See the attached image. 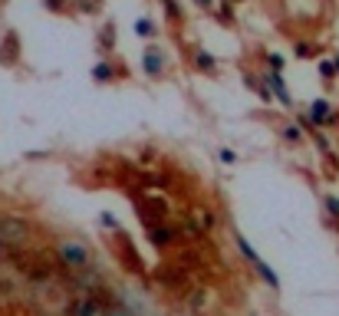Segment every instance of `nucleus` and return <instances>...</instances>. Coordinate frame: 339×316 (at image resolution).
I'll list each match as a JSON object with an SVG mask.
<instances>
[{
  "label": "nucleus",
  "instance_id": "nucleus-1",
  "mask_svg": "<svg viewBox=\"0 0 339 316\" xmlns=\"http://www.w3.org/2000/svg\"><path fill=\"white\" fill-rule=\"evenodd\" d=\"M56 261L66 267V270H93V254L86 250V244L76 241H59L56 244Z\"/></svg>",
  "mask_w": 339,
  "mask_h": 316
},
{
  "label": "nucleus",
  "instance_id": "nucleus-2",
  "mask_svg": "<svg viewBox=\"0 0 339 316\" xmlns=\"http://www.w3.org/2000/svg\"><path fill=\"white\" fill-rule=\"evenodd\" d=\"M0 237L7 241V247H20L30 241V224L23 217H0Z\"/></svg>",
  "mask_w": 339,
  "mask_h": 316
},
{
  "label": "nucleus",
  "instance_id": "nucleus-3",
  "mask_svg": "<svg viewBox=\"0 0 339 316\" xmlns=\"http://www.w3.org/2000/svg\"><path fill=\"white\" fill-rule=\"evenodd\" d=\"M234 244H237V250H240V254L247 257V264H251L254 270H257L260 277H264L267 283L273 286V290H280V277H276V273L270 270V267H267L264 261H260V257H257V250H254V247H251V244H247V241H244V237H240V234H234Z\"/></svg>",
  "mask_w": 339,
  "mask_h": 316
},
{
  "label": "nucleus",
  "instance_id": "nucleus-4",
  "mask_svg": "<svg viewBox=\"0 0 339 316\" xmlns=\"http://www.w3.org/2000/svg\"><path fill=\"white\" fill-rule=\"evenodd\" d=\"M69 316H106L102 297H79L69 303Z\"/></svg>",
  "mask_w": 339,
  "mask_h": 316
},
{
  "label": "nucleus",
  "instance_id": "nucleus-5",
  "mask_svg": "<svg viewBox=\"0 0 339 316\" xmlns=\"http://www.w3.org/2000/svg\"><path fill=\"white\" fill-rule=\"evenodd\" d=\"M148 237L155 247H168V244L178 241V227H171V224H151L148 227Z\"/></svg>",
  "mask_w": 339,
  "mask_h": 316
},
{
  "label": "nucleus",
  "instance_id": "nucleus-6",
  "mask_svg": "<svg viewBox=\"0 0 339 316\" xmlns=\"http://www.w3.org/2000/svg\"><path fill=\"white\" fill-rule=\"evenodd\" d=\"M191 214H195V224L204 231V234L218 231V214H214L211 208H204V205H201V208H195V211H191Z\"/></svg>",
  "mask_w": 339,
  "mask_h": 316
},
{
  "label": "nucleus",
  "instance_id": "nucleus-7",
  "mask_svg": "<svg viewBox=\"0 0 339 316\" xmlns=\"http://www.w3.org/2000/svg\"><path fill=\"white\" fill-rule=\"evenodd\" d=\"M207 300H211V290H207V286H198V290H191V293H188V300H184V303H188V310H191V313H204Z\"/></svg>",
  "mask_w": 339,
  "mask_h": 316
},
{
  "label": "nucleus",
  "instance_id": "nucleus-8",
  "mask_svg": "<svg viewBox=\"0 0 339 316\" xmlns=\"http://www.w3.org/2000/svg\"><path fill=\"white\" fill-rule=\"evenodd\" d=\"M158 280H162L165 286H175V290H184V286H188V277H184L181 270H158Z\"/></svg>",
  "mask_w": 339,
  "mask_h": 316
},
{
  "label": "nucleus",
  "instance_id": "nucleus-9",
  "mask_svg": "<svg viewBox=\"0 0 339 316\" xmlns=\"http://www.w3.org/2000/svg\"><path fill=\"white\" fill-rule=\"evenodd\" d=\"M145 73H148V76H158V73H162V66H165V53L162 50H145Z\"/></svg>",
  "mask_w": 339,
  "mask_h": 316
},
{
  "label": "nucleus",
  "instance_id": "nucleus-10",
  "mask_svg": "<svg viewBox=\"0 0 339 316\" xmlns=\"http://www.w3.org/2000/svg\"><path fill=\"white\" fill-rule=\"evenodd\" d=\"M201 234H204V231L198 227V224L191 221V217L178 224V237H181V241H201Z\"/></svg>",
  "mask_w": 339,
  "mask_h": 316
},
{
  "label": "nucleus",
  "instance_id": "nucleus-11",
  "mask_svg": "<svg viewBox=\"0 0 339 316\" xmlns=\"http://www.w3.org/2000/svg\"><path fill=\"white\" fill-rule=\"evenodd\" d=\"M267 86H273V93H276V96H280V99H283V102H287V105H290V93H287V86H283V76H280V73H276V69H273V73H270V76H267Z\"/></svg>",
  "mask_w": 339,
  "mask_h": 316
},
{
  "label": "nucleus",
  "instance_id": "nucleus-12",
  "mask_svg": "<svg viewBox=\"0 0 339 316\" xmlns=\"http://www.w3.org/2000/svg\"><path fill=\"white\" fill-rule=\"evenodd\" d=\"M310 116H313V122H316V125L326 122V119H329V102H326V99H316V102H313V109H310Z\"/></svg>",
  "mask_w": 339,
  "mask_h": 316
},
{
  "label": "nucleus",
  "instance_id": "nucleus-13",
  "mask_svg": "<svg viewBox=\"0 0 339 316\" xmlns=\"http://www.w3.org/2000/svg\"><path fill=\"white\" fill-rule=\"evenodd\" d=\"M195 63H198V69H204V73H211V69L218 66V63H214V56H207V53H198Z\"/></svg>",
  "mask_w": 339,
  "mask_h": 316
},
{
  "label": "nucleus",
  "instance_id": "nucleus-14",
  "mask_svg": "<svg viewBox=\"0 0 339 316\" xmlns=\"http://www.w3.org/2000/svg\"><path fill=\"white\" fill-rule=\"evenodd\" d=\"M135 33H138V37H151V33H155V23H151V20H138Z\"/></svg>",
  "mask_w": 339,
  "mask_h": 316
},
{
  "label": "nucleus",
  "instance_id": "nucleus-15",
  "mask_svg": "<svg viewBox=\"0 0 339 316\" xmlns=\"http://www.w3.org/2000/svg\"><path fill=\"white\" fill-rule=\"evenodd\" d=\"M283 138H287V142H300V138H303V132L296 129V125H287V129H283Z\"/></svg>",
  "mask_w": 339,
  "mask_h": 316
},
{
  "label": "nucleus",
  "instance_id": "nucleus-16",
  "mask_svg": "<svg viewBox=\"0 0 339 316\" xmlns=\"http://www.w3.org/2000/svg\"><path fill=\"white\" fill-rule=\"evenodd\" d=\"M218 158L224 161V165H234V161H237V155H234L231 149H221V152H218Z\"/></svg>",
  "mask_w": 339,
  "mask_h": 316
},
{
  "label": "nucleus",
  "instance_id": "nucleus-17",
  "mask_svg": "<svg viewBox=\"0 0 339 316\" xmlns=\"http://www.w3.org/2000/svg\"><path fill=\"white\" fill-rule=\"evenodd\" d=\"M109 76H112V69H109L106 63H99V66H96V79H102V82H106Z\"/></svg>",
  "mask_w": 339,
  "mask_h": 316
},
{
  "label": "nucleus",
  "instance_id": "nucleus-18",
  "mask_svg": "<svg viewBox=\"0 0 339 316\" xmlns=\"http://www.w3.org/2000/svg\"><path fill=\"white\" fill-rule=\"evenodd\" d=\"M162 4H165V10H168L171 17H181V10H178V4H175V0H162Z\"/></svg>",
  "mask_w": 339,
  "mask_h": 316
},
{
  "label": "nucleus",
  "instance_id": "nucleus-19",
  "mask_svg": "<svg viewBox=\"0 0 339 316\" xmlns=\"http://www.w3.org/2000/svg\"><path fill=\"white\" fill-rule=\"evenodd\" d=\"M326 208H329L333 217H339V198H326Z\"/></svg>",
  "mask_w": 339,
  "mask_h": 316
},
{
  "label": "nucleus",
  "instance_id": "nucleus-20",
  "mask_svg": "<svg viewBox=\"0 0 339 316\" xmlns=\"http://www.w3.org/2000/svg\"><path fill=\"white\" fill-rule=\"evenodd\" d=\"M99 224H102V227H115V217H112V214H102Z\"/></svg>",
  "mask_w": 339,
  "mask_h": 316
},
{
  "label": "nucleus",
  "instance_id": "nucleus-21",
  "mask_svg": "<svg viewBox=\"0 0 339 316\" xmlns=\"http://www.w3.org/2000/svg\"><path fill=\"white\" fill-rule=\"evenodd\" d=\"M106 316H132V313H126V310H106Z\"/></svg>",
  "mask_w": 339,
  "mask_h": 316
},
{
  "label": "nucleus",
  "instance_id": "nucleus-22",
  "mask_svg": "<svg viewBox=\"0 0 339 316\" xmlns=\"http://www.w3.org/2000/svg\"><path fill=\"white\" fill-rule=\"evenodd\" d=\"M198 4H201V7H211V0H198Z\"/></svg>",
  "mask_w": 339,
  "mask_h": 316
},
{
  "label": "nucleus",
  "instance_id": "nucleus-23",
  "mask_svg": "<svg viewBox=\"0 0 339 316\" xmlns=\"http://www.w3.org/2000/svg\"><path fill=\"white\" fill-rule=\"evenodd\" d=\"M336 66H339V60H336Z\"/></svg>",
  "mask_w": 339,
  "mask_h": 316
}]
</instances>
